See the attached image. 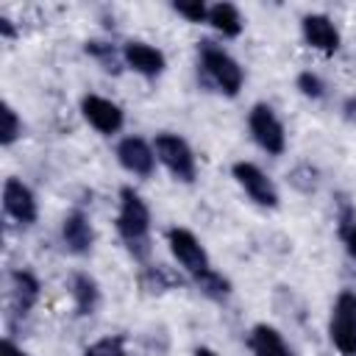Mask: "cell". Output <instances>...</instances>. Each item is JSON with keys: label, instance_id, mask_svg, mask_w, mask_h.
Listing matches in <instances>:
<instances>
[{"label": "cell", "instance_id": "12", "mask_svg": "<svg viewBox=\"0 0 356 356\" xmlns=\"http://www.w3.org/2000/svg\"><path fill=\"white\" fill-rule=\"evenodd\" d=\"M300 33L312 50H320L325 56H334L342 44L339 28L334 25V19L328 14H306L300 19Z\"/></svg>", "mask_w": 356, "mask_h": 356}, {"label": "cell", "instance_id": "7", "mask_svg": "<svg viewBox=\"0 0 356 356\" xmlns=\"http://www.w3.org/2000/svg\"><path fill=\"white\" fill-rule=\"evenodd\" d=\"M231 175H234V181L245 189V195L256 206H261V209H275L278 206V200H281L278 197V186L273 184V178L259 164H253V161H234Z\"/></svg>", "mask_w": 356, "mask_h": 356}, {"label": "cell", "instance_id": "19", "mask_svg": "<svg viewBox=\"0 0 356 356\" xmlns=\"http://www.w3.org/2000/svg\"><path fill=\"white\" fill-rule=\"evenodd\" d=\"M195 284H197L200 292H203L206 298H211V300H222V298L231 295V281H228L222 273H217V270H209V273H206L203 278H197Z\"/></svg>", "mask_w": 356, "mask_h": 356}, {"label": "cell", "instance_id": "14", "mask_svg": "<svg viewBox=\"0 0 356 356\" xmlns=\"http://www.w3.org/2000/svg\"><path fill=\"white\" fill-rule=\"evenodd\" d=\"M248 345L253 356H295L292 348L286 345L284 334L267 323H256L248 334Z\"/></svg>", "mask_w": 356, "mask_h": 356}, {"label": "cell", "instance_id": "23", "mask_svg": "<svg viewBox=\"0 0 356 356\" xmlns=\"http://www.w3.org/2000/svg\"><path fill=\"white\" fill-rule=\"evenodd\" d=\"M172 11L181 14L186 22H206L209 19V6L200 0H175Z\"/></svg>", "mask_w": 356, "mask_h": 356}, {"label": "cell", "instance_id": "26", "mask_svg": "<svg viewBox=\"0 0 356 356\" xmlns=\"http://www.w3.org/2000/svg\"><path fill=\"white\" fill-rule=\"evenodd\" d=\"M0 356H28L14 339H8V337H3V342H0Z\"/></svg>", "mask_w": 356, "mask_h": 356}, {"label": "cell", "instance_id": "28", "mask_svg": "<svg viewBox=\"0 0 356 356\" xmlns=\"http://www.w3.org/2000/svg\"><path fill=\"white\" fill-rule=\"evenodd\" d=\"M192 356H220L217 350H211V348H195V353Z\"/></svg>", "mask_w": 356, "mask_h": 356}, {"label": "cell", "instance_id": "24", "mask_svg": "<svg viewBox=\"0 0 356 356\" xmlns=\"http://www.w3.org/2000/svg\"><path fill=\"white\" fill-rule=\"evenodd\" d=\"M295 86L300 89V95H306V97H312V100H317V97L325 95V83H323V78L314 75L312 70H303V72L295 78Z\"/></svg>", "mask_w": 356, "mask_h": 356}, {"label": "cell", "instance_id": "13", "mask_svg": "<svg viewBox=\"0 0 356 356\" xmlns=\"http://www.w3.org/2000/svg\"><path fill=\"white\" fill-rule=\"evenodd\" d=\"M61 239L72 256H89L95 248V228L89 214H83L81 209H72L61 220Z\"/></svg>", "mask_w": 356, "mask_h": 356}, {"label": "cell", "instance_id": "3", "mask_svg": "<svg viewBox=\"0 0 356 356\" xmlns=\"http://www.w3.org/2000/svg\"><path fill=\"white\" fill-rule=\"evenodd\" d=\"M153 150H156V159L167 167V172L175 181L192 184L197 178V159L184 136H178L172 131H161L153 136Z\"/></svg>", "mask_w": 356, "mask_h": 356}, {"label": "cell", "instance_id": "20", "mask_svg": "<svg viewBox=\"0 0 356 356\" xmlns=\"http://www.w3.org/2000/svg\"><path fill=\"white\" fill-rule=\"evenodd\" d=\"M86 53H89V56H95L106 72H120L122 53L117 56V50H114L108 42H95V39H92V42H86Z\"/></svg>", "mask_w": 356, "mask_h": 356}, {"label": "cell", "instance_id": "5", "mask_svg": "<svg viewBox=\"0 0 356 356\" xmlns=\"http://www.w3.org/2000/svg\"><path fill=\"white\" fill-rule=\"evenodd\" d=\"M328 339L342 356H356V292L342 289L328 320Z\"/></svg>", "mask_w": 356, "mask_h": 356}, {"label": "cell", "instance_id": "25", "mask_svg": "<svg viewBox=\"0 0 356 356\" xmlns=\"http://www.w3.org/2000/svg\"><path fill=\"white\" fill-rule=\"evenodd\" d=\"M339 234H342V242H345L348 256L356 261V220H345L339 225Z\"/></svg>", "mask_w": 356, "mask_h": 356}, {"label": "cell", "instance_id": "18", "mask_svg": "<svg viewBox=\"0 0 356 356\" xmlns=\"http://www.w3.org/2000/svg\"><path fill=\"white\" fill-rule=\"evenodd\" d=\"M139 286L145 292H170V289H181L184 278L167 264H147L139 273Z\"/></svg>", "mask_w": 356, "mask_h": 356}, {"label": "cell", "instance_id": "22", "mask_svg": "<svg viewBox=\"0 0 356 356\" xmlns=\"http://www.w3.org/2000/svg\"><path fill=\"white\" fill-rule=\"evenodd\" d=\"M83 356H128V350H125V339H122L120 334H114V337H103V339L92 342V345L83 350Z\"/></svg>", "mask_w": 356, "mask_h": 356}, {"label": "cell", "instance_id": "10", "mask_svg": "<svg viewBox=\"0 0 356 356\" xmlns=\"http://www.w3.org/2000/svg\"><path fill=\"white\" fill-rule=\"evenodd\" d=\"M3 209L8 217H14L22 225L36 222V217H39V203H36L33 189L22 178H14V175L6 178V184H3Z\"/></svg>", "mask_w": 356, "mask_h": 356}, {"label": "cell", "instance_id": "27", "mask_svg": "<svg viewBox=\"0 0 356 356\" xmlns=\"http://www.w3.org/2000/svg\"><path fill=\"white\" fill-rule=\"evenodd\" d=\"M0 33H3L6 39L14 36V28H11V19H8V17H0Z\"/></svg>", "mask_w": 356, "mask_h": 356}, {"label": "cell", "instance_id": "16", "mask_svg": "<svg viewBox=\"0 0 356 356\" xmlns=\"http://www.w3.org/2000/svg\"><path fill=\"white\" fill-rule=\"evenodd\" d=\"M42 295V284L31 270H14L11 273V300L17 312H31Z\"/></svg>", "mask_w": 356, "mask_h": 356}, {"label": "cell", "instance_id": "2", "mask_svg": "<svg viewBox=\"0 0 356 356\" xmlns=\"http://www.w3.org/2000/svg\"><path fill=\"white\" fill-rule=\"evenodd\" d=\"M197 53H200V67H203V72L209 75V81H211L222 95L236 97L239 89H242V83H245V72H242L239 61H236L225 47H220V44H214V42H200Z\"/></svg>", "mask_w": 356, "mask_h": 356}, {"label": "cell", "instance_id": "6", "mask_svg": "<svg viewBox=\"0 0 356 356\" xmlns=\"http://www.w3.org/2000/svg\"><path fill=\"white\" fill-rule=\"evenodd\" d=\"M248 131L253 136V142L270 153V156H281L286 150V131L284 122L278 120V114L273 111V106L267 103H256L248 111Z\"/></svg>", "mask_w": 356, "mask_h": 356}, {"label": "cell", "instance_id": "1", "mask_svg": "<svg viewBox=\"0 0 356 356\" xmlns=\"http://www.w3.org/2000/svg\"><path fill=\"white\" fill-rule=\"evenodd\" d=\"M150 225L153 217L142 195L134 186H122L117 209V234L136 259H145L150 253Z\"/></svg>", "mask_w": 356, "mask_h": 356}, {"label": "cell", "instance_id": "4", "mask_svg": "<svg viewBox=\"0 0 356 356\" xmlns=\"http://www.w3.org/2000/svg\"><path fill=\"white\" fill-rule=\"evenodd\" d=\"M167 245H170V253L172 259L181 264V270L186 275H192V281L203 278L211 267V259H209V250L203 248V242L184 225H172L167 231Z\"/></svg>", "mask_w": 356, "mask_h": 356}, {"label": "cell", "instance_id": "11", "mask_svg": "<svg viewBox=\"0 0 356 356\" xmlns=\"http://www.w3.org/2000/svg\"><path fill=\"white\" fill-rule=\"evenodd\" d=\"M122 64L142 78H159L167 70V56L147 42L131 39L122 44Z\"/></svg>", "mask_w": 356, "mask_h": 356}, {"label": "cell", "instance_id": "15", "mask_svg": "<svg viewBox=\"0 0 356 356\" xmlns=\"http://www.w3.org/2000/svg\"><path fill=\"white\" fill-rule=\"evenodd\" d=\"M70 298L78 314H95V309L100 306V286L89 273H72L70 278Z\"/></svg>", "mask_w": 356, "mask_h": 356}, {"label": "cell", "instance_id": "9", "mask_svg": "<svg viewBox=\"0 0 356 356\" xmlns=\"http://www.w3.org/2000/svg\"><path fill=\"white\" fill-rule=\"evenodd\" d=\"M117 161H120V167L128 170L131 175L150 178L159 159H156L153 142H147V139H142V136H125V139H120V145H117Z\"/></svg>", "mask_w": 356, "mask_h": 356}, {"label": "cell", "instance_id": "17", "mask_svg": "<svg viewBox=\"0 0 356 356\" xmlns=\"http://www.w3.org/2000/svg\"><path fill=\"white\" fill-rule=\"evenodd\" d=\"M217 33H222L225 39H236L245 28V17L234 3H214L209 6V19H206Z\"/></svg>", "mask_w": 356, "mask_h": 356}, {"label": "cell", "instance_id": "21", "mask_svg": "<svg viewBox=\"0 0 356 356\" xmlns=\"http://www.w3.org/2000/svg\"><path fill=\"white\" fill-rule=\"evenodd\" d=\"M22 136V120L17 117L11 103H3V131H0V145L11 147L17 139Z\"/></svg>", "mask_w": 356, "mask_h": 356}, {"label": "cell", "instance_id": "8", "mask_svg": "<svg viewBox=\"0 0 356 356\" xmlns=\"http://www.w3.org/2000/svg\"><path fill=\"white\" fill-rule=\"evenodd\" d=\"M81 114H83V120H86L97 134H103V136H114V134H120V128L125 125L122 108H120L114 100H108V97H103V95H95V92H89V95L81 97Z\"/></svg>", "mask_w": 356, "mask_h": 356}]
</instances>
